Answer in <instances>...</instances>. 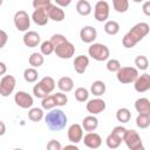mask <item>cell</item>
<instances>
[{
    "label": "cell",
    "instance_id": "d4e9b609",
    "mask_svg": "<svg viewBox=\"0 0 150 150\" xmlns=\"http://www.w3.org/2000/svg\"><path fill=\"white\" fill-rule=\"evenodd\" d=\"M28 62L32 67L34 68H39L45 62V57H43V54L42 53H32L29 59H28Z\"/></svg>",
    "mask_w": 150,
    "mask_h": 150
},
{
    "label": "cell",
    "instance_id": "c3c4849f",
    "mask_svg": "<svg viewBox=\"0 0 150 150\" xmlns=\"http://www.w3.org/2000/svg\"><path fill=\"white\" fill-rule=\"evenodd\" d=\"M0 68H1V70H0V75H5V73H6V64H5V62H0Z\"/></svg>",
    "mask_w": 150,
    "mask_h": 150
},
{
    "label": "cell",
    "instance_id": "d6986e66",
    "mask_svg": "<svg viewBox=\"0 0 150 150\" xmlns=\"http://www.w3.org/2000/svg\"><path fill=\"white\" fill-rule=\"evenodd\" d=\"M73 66L77 74H83L89 66V57L86 55H79L74 59Z\"/></svg>",
    "mask_w": 150,
    "mask_h": 150
},
{
    "label": "cell",
    "instance_id": "bcb514c9",
    "mask_svg": "<svg viewBox=\"0 0 150 150\" xmlns=\"http://www.w3.org/2000/svg\"><path fill=\"white\" fill-rule=\"evenodd\" d=\"M142 11L146 16H150V1H145L142 6Z\"/></svg>",
    "mask_w": 150,
    "mask_h": 150
},
{
    "label": "cell",
    "instance_id": "f35d334b",
    "mask_svg": "<svg viewBox=\"0 0 150 150\" xmlns=\"http://www.w3.org/2000/svg\"><path fill=\"white\" fill-rule=\"evenodd\" d=\"M33 94H34V96H35V97L41 98V100L49 95V94H48V93H47V91H46V90L40 86V83H39V82L33 87Z\"/></svg>",
    "mask_w": 150,
    "mask_h": 150
},
{
    "label": "cell",
    "instance_id": "e0dca14e",
    "mask_svg": "<svg viewBox=\"0 0 150 150\" xmlns=\"http://www.w3.org/2000/svg\"><path fill=\"white\" fill-rule=\"evenodd\" d=\"M41 41L40 34L36 33L35 30H27L23 35V43L28 48H34L36 47Z\"/></svg>",
    "mask_w": 150,
    "mask_h": 150
},
{
    "label": "cell",
    "instance_id": "d6a6232c",
    "mask_svg": "<svg viewBox=\"0 0 150 150\" xmlns=\"http://www.w3.org/2000/svg\"><path fill=\"white\" fill-rule=\"evenodd\" d=\"M41 105H42V109H46V110H52L55 107H57L56 102H55V98H54V95H48L45 98H42Z\"/></svg>",
    "mask_w": 150,
    "mask_h": 150
},
{
    "label": "cell",
    "instance_id": "f907efd6",
    "mask_svg": "<svg viewBox=\"0 0 150 150\" xmlns=\"http://www.w3.org/2000/svg\"><path fill=\"white\" fill-rule=\"evenodd\" d=\"M69 148H71V149H75V150H79V148H77V145L74 143V144H69V145H66L64 146V149H69Z\"/></svg>",
    "mask_w": 150,
    "mask_h": 150
},
{
    "label": "cell",
    "instance_id": "83f0119b",
    "mask_svg": "<svg viewBox=\"0 0 150 150\" xmlns=\"http://www.w3.org/2000/svg\"><path fill=\"white\" fill-rule=\"evenodd\" d=\"M39 77V73L38 70L34 68V67H30V68H26L25 71H23V79L26 82L28 83H33L38 80Z\"/></svg>",
    "mask_w": 150,
    "mask_h": 150
},
{
    "label": "cell",
    "instance_id": "681fc988",
    "mask_svg": "<svg viewBox=\"0 0 150 150\" xmlns=\"http://www.w3.org/2000/svg\"><path fill=\"white\" fill-rule=\"evenodd\" d=\"M0 127H1V131H0V136H2V135L5 134V131H6V127H5V123H4V121H0Z\"/></svg>",
    "mask_w": 150,
    "mask_h": 150
},
{
    "label": "cell",
    "instance_id": "836d02e7",
    "mask_svg": "<svg viewBox=\"0 0 150 150\" xmlns=\"http://www.w3.org/2000/svg\"><path fill=\"white\" fill-rule=\"evenodd\" d=\"M136 125L141 129H146L150 125V116L138 114V116L136 117Z\"/></svg>",
    "mask_w": 150,
    "mask_h": 150
},
{
    "label": "cell",
    "instance_id": "3957f363",
    "mask_svg": "<svg viewBox=\"0 0 150 150\" xmlns=\"http://www.w3.org/2000/svg\"><path fill=\"white\" fill-rule=\"evenodd\" d=\"M88 54L91 59L102 62V61H105L109 59L110 50L103 43H91L90 47L88 48Z\"/></svg>",
    "mask_w": 150,
    "mask_h": 150
},
{
    "label": "cell",
    "instance_id": "7a4b0ae2",
    "mask_svg": "<svg viewBox=\"0 0 150 150\" xmlns=\"http://www.w3.org/2000/svg\"><path fill=\"white\" fill-rule=\"evenodd\" d=\"M67 115L61 109H52L45 116V123L52 131H60L67 124Z\"/></svg>",
    "mask_w": 150,
    "mask_h": 150
},
{
    "label": "cell",
    "instance_id": "4fadbf2b",
    "mask_svg": "<svg viewBox=\"0 0 150 150\" xmlns=\"http://www.w3.org/2000/svg\"><path fill=\"white\" fill-rule=\"evenodd\" d=\"M83 143L86 146H88L89 149H98L102 144V138L98 134L89 131L87 135L83 136Z\"/></svg>",
    "mask_w": 150,
    "mask_h": 150
},
{
    "label": "cell",
    "instance_id": "5bb4252c",
    "mask_svg": "<svg viewBox=\"0 0 150 150\" xmlns=\"http://www.w3.org/2000/svg\"><path fill=\"white\" fill-rule=\"evenodd\" d=\"M134 88L137 93H145L150 89V74L138 75L136 81L134 82Z\"/></svg>",
    "mask_w": 150,
    "mask_h": 150
},
{
    "label": "cell",
    "instance_id": "7dc6e473",
    "mask_svg": "<svg viewBox=\"0 0 150 150\" xmlns=\"http://www.w3.org/2000/svg\"><path fill=\"white\" fill-rule=\"evenodd\" d=\"M54 1H55V4H56L57 6H60V7H68V6L71 4L73 0H54Z\"/></svg>",
    "mask_w": 150,
    "mask_h": 150
},
{
    "label": "cell",
    "instance_id": "b9f144b4",
    "mask_svg": "<svg viewBox=\"0 0 150 150\" xmlns=\"http://www.w3.org/2000/svg\"><path fill=\"white\" fill-rule=\"evenodd\" d=\"M50 4H52V0H33L34 9H39V8L46 9Z\"/></svg>",
    "mask_w": 150,
    "mask_h": 150
},
{
    "label": "cell",
    "instance_id": "ab89813d",
    "mask_svg": "<svg viewBox=\"0 0 150 150\" xmlns=\"http://www.w3.org/2000/svg\"><path fill=\"white\" fill-rule=\"evenodd\" d=\"M54 98H55V102H56V105L57 107H63L68 102V97H67L66 94H63V91H60V93L54 94Z\"/></svg>",
    "mask_w": 150,
    "mask_h": 150
},
{
    "label": "cell",
    "instance_id": "4dcf8cb0",
    "mask_svg": "<svg viewBox=\"0 0 150 150\" xmlns=\"http://www.w3.org/2000/svg\"><path fill=\"white\" fill-rule=\"evenodd\" d=\"M28 118L33 122H40L43 118V110L41 108H30L28 111Z\"/></svg>",
    "mask_w": 150,
    "mask_h": 150
},
{
    "label": "cell",
    "instance_id": "4316f807",
    "mask_svg": "<svg viewBox=\"0 0 150 150\" xmlns=\"http://www.w3.org/2000/svg\"><path fill=\"white\" fill-rule=\"evenodd\" d=\"M103 28H104V32H105L108 35H116V34L120 32V25H118V22H116V21H114V20L105 21Z\"/></svg>",
    "mask_w": 150,
    "mask_h": 150
},
{
    "label": "cell",
    "instance_id": "277c9868",
    "mask_svg": "<svg viewBox=\"0 0 150 150\" xmlns=\"http://www.w3.org/2000/svg\"><path fill=\"white\" fill-rule=\"evenodd\" d=\"M116 77L118 82L123 84L132 83L138 77V69L135 67H121V69L116 73Z\"/></svg>",
    "mask_w": 150,
    "mask_h": 150
},
{
    "label": "cell",
    "instance_id": "d590c367",
    "mask_svg": "<svg viewBox=\"0 0 150 150\" xmlns=\"http://www.w3.org/2000/svg\"><path fill=\"white\" fill-rule=\"evenodd\" d=\"M40 50H41V53H42L45 56H48V55H50L52 53H54L55 47L53 46V43L50 42V40H46V41H43V42L41 43Z\"/></svg>",
    "mask_w": 150,
    "mask_h": 150
},
{
    "label": "cell",
    "instance_id": "484cf974",
    "mask_svg": "<svg viewBox=\"0 0 150 150\" xmlns=\"http://www.w3.org/2000/svg\"><path fill=\"white\" fill-rule=\"evenodd\" d=\"M39 83H40V86H41L48 94H50V93L55 89V86H56L54 79L50 77V76H45V77H42Z\"/></svg>",
    "mask_w": 150,
    "mask_h": 150
},
{
    "label": "cell",
    "instance_id": "6da1fadb",
    "mask_svg": "<svg viewBox=\"0 0 150 150\" xmlns=\"http://www.w3.org/2000/svg\"><path fill=\"white\" fill-rule=\"evenodd\" d=\"M150 32V26L146 22H138L136 23L122 39L123 47L125 48H132L135 47L139 41H142Z\"/></svg>",
    "mask_w": 150,
    "mask_h": 150
},
{
    "label": "cell",
    "instance_id": "f546056e",
    "mask_svg": "<svg viewBox=\"0 0 150 150\" xmlns=\"http://www.w3.org/2000/svg\"><path fill=\"white\" fill-rule=\"evenodd\" d=\"M105 143H107V146H108V148H110V149H117V148L121 145L122 139H121L120 137H117L115 134L110 132V134L108 135L107 139H105Z\"/></svg>",
    "mask_w": 150,
    "mask_h": 150
},
{
    "label": "cell",
    "instance_id": "44dd1931",
    "mask_svg": "<svg viewBox=\"0 0 150 150\" xmlns=\"http://www.w3.org/2000/svg\"><path fill=\"white\" fill-rule=\"evenodd\" d=\"M82 127L86 131H95L98 127V120L94 116V115H89V116H86L83 120H82Z\"/></svg>",
    "mask_w": 150,
    "mask_h": 150
},
{
    "label": "cell",
    "instance_id": "7bdbcfd3",
    "mask_svg": "<svg viewBox=\"0 0 150 150\" xmlns=\"http://www.w3.org/2000/svg\"><path fill=\"white\" fill-rule=\"evenodd\" d=\"M127 128H124V127H122V125H117V127H115L114 129H112V134H115L117 137H120L122 141L124 139V136H125V134H127Z\"/></svg>",
    "mask_w": 150,
    "mask_h": 150
},
{
    "label": "cell",
    "instance_id": "30bf717a",
    "mask_svg": "<svg viewBox=\"0 0 150 150\" xmlns=\"http://www.w3.org/2000/svg\"><path fill=\"white\" fill-rule=\"evenodd\" d=\"M83 130L84 129H83L82 124H77V123L71 124L67 131V136H68L69 142L75 143V144L80 143L83 139Z\"/></svg>",
    "mask_w": 150,
    "mask_h": 150
},
{
    "label": "cell",
    "instance_id": "f1b7e54d",
    "mask_svg": "<svg viewBox=\"0 0 150 150\" xmlns=\"http://www.w3.org/2000/svg\"><path fill=\"white\" fill-rule=\"evenodd\" d=\"M116 118L121 123H128L131 118V112L128 108H120L116 111Z\"/></svg>",
    "mask_w": 150,
    "mask_h": 150
},
{
    "label": "cell",
    "instance_id": "cb8c5ba5",
    "mask_svg": "<svg viewBox=\"0 0 150 150\" xmlns=\"http://www.w3.org/2000/svg\"><path fill=\"white\" fill-rule=\"evenodd\" d=\"M105 89H107L105 83H104L103 81H100V80L94 81V82L91 83V86H90V93H91L93 95L97 96V97L102 96V95L105 93Z\"/></svg>",
    "mask_w": 150,
    "mask_h": 150
},
{
    "label": "cell",
    "instance_id": "74e56055",
    "mask_svg": "<svg viewBox=\"0 0 150 150\" xmlns=\"http://www.w3.org/2000/svg\"><path fill=\"white\" fill-rule=\"evenodd\" d=\"M121 62L116 59H110L108 60L107 62V69L110 71V73H117L120 69H121Z\"/></svg>",
    "mask_w": 150,
    "mask_h": 150
},
{
    "label": "cell",
    "instance_id": "2e32d148",
    "mask_svg": "<svg viewBox=\"0 0 150 150\" xmlns=\"http://www.w3.org/2000/svg\"><path fill=\"white\" fill-rule=\"evenodd\" d=\"M80 38L84 43H93L97 38V30L93 26H84L80 30Z\"/></svg>",
    "mask_w": 150,
    "mask_h": 150
},
{
    "label": "cell",
    "instance_id": "9a60e30c",
    "mask_svg": "<svg viewBox=\"0 0 150 150\" xmlns=\"http://www.w3.org/2000/svg\"><path fill=\"white\" fill-rule=\"evenodd\" d=\"M47 13H48V16L50 20L53 21H56V22H61L64 20L66 18V14H64V11L62 9V7L57 6V5H53L50 4L47 8H46Z\"/></svg>",
    "mask_w": 150,
    "mask_h": 150
},
{
    "label": "cell",
    "instance_id": "8992f818",
    "mask_svg": "<svg viewBox=\"0 0 150 150\" xmlns=\"http://www.w3.org/2000/svg\"><path fill=\"white\" fill-rule=\"evenodd\" d=\"M30 16L28 15V13L26 11H18L15 14H14V25L16 27L18 30L20 32H27L28 28L30 27Z\"/></svg>",
    "mask_w": 150,
    "mask_h": 150
},
{
    "label": "cell",
    "instance_id": "1f68e13d",
    "mask_svg": "<svg viewBox=\"0 0 150 150\" xmlns=\"http://www.w3.org/2000/svg\"><path fill=\"white\" fill-rule=\"evenodd\" d=\"M112 6L117 13H125L129 9V0H112Z\"/></svg>",
    "mask_w": 150,
    "mask_h": 150
},
{
    "label": "cell",
    "instance_id": "e575fe53",
    "mask_svg": "<svg viewBox=\"0 0 150 150\" xmlns=\"http://www.w3.org/2000/svg\"><path fill=\"white\" fill-rule=\"evenodd\" d=\"M74 95H75V98L79 102H86V101H88L89 91L83 87H79L77 89H75V94Z\"/></svg>",
    "mask_w": 150,
    "mask_h": 150
},
{
    "label": "cell",
    "instance_id": "ba28073f",
    "mask_svg": "<svg viewBox=\"0 0 150 150\" xmlns=\"http://www.w3.org/2000/svg\"><path fill=\"white\" fill-rule=\"evenodd\" d=\"M109 12H110V7L107 1L100 0L96 2L95 7H94V16H95L96 21H98V22L107 21L109 18Z\"/></svg>",
    "mask_w": 150,
    "mask_h": 150
},
{
    "label": "cell",
    "instance_id": "7c38bea8",
    "mask_svg": "<svg viewBox=\"0 0 150 150\" xmlns=\"http://www.w3.org/2000/svg\"><path fill=\"white\" fill-rule=\"evenodd\" d=\"M105 107H107L105 102L100 97H96V98H93V100L88 101V103L86 105L88 112H90L91 115H97V114L104 111Z\"/></svg>",
    "mask_w": 150,
    "mask_h": 150
},
{
    "label": "cell",
    "instance_id": "60d3db41",
    "mask_svg": "<svg viewBox=\"0 0 150 150\" xmlns=\"http://www.w3.org/2000/svg\"><path fill=\"white\" fill-rule=\"evenodd\" d=\"M66 41H68V40H67V38H66L64 35H62V34H54V35H52V38H50V42L53 43L54 47H57V46H60L61 43H63V42H66Z\"/></svg>",
    "mask_w": 150,
    "mask_h": 150
},
{
    "label": "cell",
    "instance_id": "ffe728a7",
    "mask_svg": "<svg viewBox=\"0 0 150 150\" xmlns=\"http://www.w3.org/2000/svg\"><path fill=\"white\" fill-rule=\"evenodd\" d=\"M135 109L138 114L150 116V100H148L146 97L137 98L135 102Z\"/></svg>",
    "mask_w": 150,
    "mask_h": 150
},
{
    "label": "cell",
    "instance_id": "9c48e42d",
    "mask_svg": "<svg viewBox=\"0 0 150 150\" xmlns=\"http://www.w3.org/2000/svg\"><path fill=\"white\" fill-rule=\"evenodd\" d=\"M54 53L60 59H70L75 53V47H74V45L71 42L66 41V42L61 43L60 46L55 47Z\"/></svg>",
    "mask_w": 150,
    "mask_h": 150
},
{
    "label": "cell",
    "instance_id": "52a82bcc",
    "mask_svg": "<svg viewBox=\"0 0 150 150\" xmlns=\"http://www.w3.org/2000/svg\"><path fill=\"white\" fill-rule=\"evenodd\" d=\"M16 80L13 75H4L0 80V95L2 97L9 96L15 88Z\"/></svg>",
    "mask_w": 150,
    "mask_h": 150
},
{
    "label": "cell",
    "instance_id": "8d00e7d4",
    "mask_svg": "<svg viewBox=\"0 0 150 150\" xmlns=\"http://www.w3.org/2000/svg\"><path fill=\"white\" fill-rule=\"evenodd\" d=\"M135 66L137 67V69L139 70H145L148 69L149 67V60L146 56L144 55H138L136 59H135Z\"/></svg>",
    "mask_w": 150,
    "mask_h": 150
},
{
    "label": "cell",
    "instance_id": "7402d4cb",
    "mask_svg": "<svg viewBox=\"0 0 150 150\" xmlns=\"http://www.w3.org/2000/svg\"><path fill=\"white\" fill-rule=\"evenodd\" d=\"M57 87L63 93H69L73 90L74 88V81L71 77L69 76H62L60 77V80L57 81Z\"/></svg>",
    "mask_w": 150,
    "mask_h": 150
},
{
    "label": "cell",
    "instance_id": "603a6c76",
    "mask_svg": "<svg viewBox=\"0 0 150 150\" xmlns=\"http://www.w3.org/2000/svg\"><path fill=\"white\" fill-rule=\"evenodd\" d=\"M93 8H91V5L88 0H79L76 2V12L82 15V16H87L91 13Z\"/></svg>",
    "mask_w": 150,
    "mask_h": 150
},
{
    "label": "cell",
    "instance_id": "8fae6325",
    "mask_svg": "<svg viewBox=\"0 0 150 150\" xmlns=\"http://www.w3.org/2000/svg\"><path fill=\"white\" fill-rule=\"evenodd\" d=\"M14 101H15L16 105L20 107V108H22V109L32 108V105H33V103H34L32 95H29L28 93L22 91V90L18 91V93L14 95Z\"/></svg>",
    "mask_w": 150,
    "mask_h": 150
},
{
    "label": "cell",
    "instance_id": "ee69618b",
    "mask_svg": "<svg viewBox=\"0 0 150 150\" xmlns=\"http://www.w3.org/2000/svg\"><path fill=\"white\" fill-rule=\"evenodd\" d=\"M47 149H48V150H61V149H62V145L60 144L59 141L52 139V141L48 142V144H47Z\"/></svg>",
    "mask_w": 150,
    "mask_h": 150
},
{
    "label": "cell",
    "instance_id": "5b68a950",
    "mask_svg": "<svg viewBox=\"0 0 150 150\" xmlns=\"http://www.w3.org/2000/svg\"><path fill=\"white\" fill-rule=\"evenodd\" d=\"M124 143L130 150H143V141L137 131L135 130H127V134L124 136Z\"/></svg>",
    "mask_w": 150,
    "mask_h": 150
},
{
    "label": "cell",
    "instance_id": "816d5d0a",
    "mask_svg": "<svg viewBox=\"0 0 150 150\" xmlns=\"http://www.w3.org/2000/svg\"><path fill=\"white\" fill-rule=\"evenodd\" d=\"M131 1H134V2H136V4H139V2H142V1H144V0H131Z\"/></svg>",
    "mask_w": 150,
    "mask_h": 150
},
{
    "label": "cell",
    "instance_id": "ac0fdd59",
    "mask_svg": "<svg viewBox=\"0 0 150 150\" xmlns=\"http://www.w3.org/2000/svg\"><path fill=\"white\" fill-rule=\"evenodd\" d=\"M32 20L38 26H45V25L48 23L49 16H48V13H47L46 9L39 8V9H34V12L32 14Z\"/></svg>",
    "mask_w": 150,
    "mask_h": 150
},
{
    "label": "cell",
    "instance_id": "f6af8a7d",
    "mask_svg": "<svg viewBox=\"0 0 150 150\" xmlns=\"http://www.w3.org/2000/svg\"><path fill=\"white\" fill-rule=\"evenodd\" d=\"M0 39H1L0 48H4V47H5V45H6V42H7V40H8V35H7V33H6L4 29H1V30H0Z\"/></svg>",
    "mask_w": 150,
    "mask_h": 150
}]
</instances>
